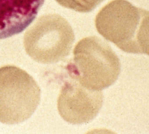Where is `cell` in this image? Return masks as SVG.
Here are the masks:
<instances>
[{"instance_id":"cell-1","label":"cell","mask_w":149,"mask_h":134,"mask_svg":"<svg viewBox=\"0 0 149 134\" xmlns=\"http://www.w3.org/2000/svg\"><path fill=\"white\" fill-rule=\"evenodd\" d=\"M72 79L84 87L101 90L112 85L120 72L119 59L106 42L96 36L79 41L66 66Z\"/></svg>"},{"instance_id":"cell-2","label":"cell","mask_w":149,"mask_h":134,"mask_svg":"<svg viewBox=\"0 0 149 134\" xmlns=\"http://www.w3.org/2000/svg\"><path fill=\"white\" fill-rule=\"evenodd\" d=\"M74 34L68 21L58 14L41 16L25 32L26 53L42 64L58 62L70 53Z\"/></svg>"},{"instance_id":"cell-3","label":"cell","mask_w":149,"mask_h":134,"mask_svg":"<svg viewBox=\"0 0 149 134\" xmlns=\"http://www.w3.org/2000/svg\"><path fill=\"white\" fill-rule=\"evenodd\" d=\"M40 89L26 71L13 66L0 68V122L8 125L29 119L40 100Z\"/></svg>"},{"instance_id":"cell-4","label":"cell","mask_w":149,"mask_h":134,"mask_svg":"<svg viewBox=\"0 0 149 134\" xmlns=\"http://www.w3.org/2000/svg\"><path fill=\"white\" fill-rule=\"evenodd\" d=\"M146 10L126 0H113L97 13L95 27L100 34L122 50L139 53L136 37Z\"/></svg>"},{"instance_id":"cell-5","label":"cell","mask_w":149,"mask_h":134,"mask_svg":"<svg viewBox=\"0 0 149 134\" xmlns=\"http://www.w3.org/2000/svg\"><path fill=\"white\" fill-rule=\"evenodd\" d=\"M103 102L101 90L88 89L72 79L62 86L57 102L61 117L72 124H86L98 114Z\"/></svg>"},{"instance_id":"cell-6","label":"cell","mask_w":149,"mask_h":134,"mask_svg":"<svg viewBox=\"0 0 149 134\" xmlns=\"http://www.w3.org/2000/svg\"><path fill=\"white\" fill-rule=\"evenodd\" d=\"M45 0H0V39L22 32L34 20Z\"/></svg>"},{"instance_id":"cell-7","label":"cell","mask_w":149,"mask_h":134,"mask_svg":"<svg viewBox=\"0 0 149 134\" xmlns=\"http://www.w3.org/2000/svg\"><path fill=\"white\" fill-rule=\"evenodd\" d=\"M139 53L149 56V11L146 10L140 23L136 37Z\"/></svg>"},{"instance_id":"cell-8","label":"cell","mask_w":149,"mask_h":134,"mask_svg":"<svg viewBox=\"0 0 149 134\" xmlns=\"http://www.w3.org/2000/svg\"><path fill=\"white\" fill-rule=\"evenodd\" d=\"M60 5L76 12L87 13L93 10L104 0H55Z\"/></svg>"}]
</instances>
